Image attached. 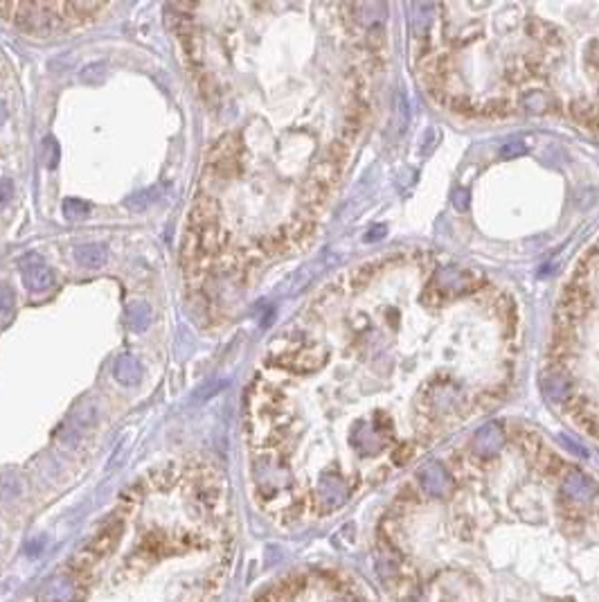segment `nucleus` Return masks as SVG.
Returning a JSON list of instances; mask_svg holds the SVG:
<instances>
[{
  "label": "nucleus",
  "mask_w": 599,
  "mask_h": 602,
  "mask_svg": "<svg viewBox=\"0 0 599 602\" xmlns=\"http://www.w3.org/2000/svg\"><path fill=\"white\" fill-rule=\"evenodd\" d=\"M415 36L428 93L475 117L558 115L599 136V5H437Z\"/></svg>",
  "instance_id": "f257e3e1"
},
{
  "label": "nucleus",
  "mask_w": 599,
  "mask_h": 602,
  "mask_svg": "<svg viewBox=\"0 0 599 602\" xmlns=\"http://www.w3.org/2000/svg\"><path fill=\"white\" fill-rule=\"evenodd\" d=\"M102 5L95 3H16L0 5L11 23L28 32H52L63 30L77 23H86L97 14Z\"/></svg>",
  "instance_id": "f03ea898"
},
{
  "label": "nucleus",
  "mask_w": 599,
  "mask_h": 602,
  "mask_svg": "<svg viewBox=\"0 0 599 602\" xmlns=\"http://www.w3.org/2000/svg\"><path fill=\"white\" fill-rule=\"evenodd\" d=\"M122 530H124V517L122 515H115L111 517L109 521L104 523V526L99 528V532L92 537L82 551H79L72 559L70 569L75 573H86L90 571L92 566H97L102 559L109 557L115 546L119 542V537H122Z\"/></svg>",
  "instance_id": "7ed1b4c3"
},
{
  "label": "nucleus",
  "mask_w": 599,
  "mask_h": 602,
  "mask_svg": "<svg viewBox=\"0 0 599 602\" xmlns=\"http://www.w3.org/2000/svg\"><path fill=\"white\" fill-rule=\"evenodd\" d=\"M21 276H23L25 286L36 294H43L52 289V284H55V276H52L50 267L34 253H28L25 257H21Z\"/></svg>",
  "instance_id": "20e7f679"
},
{
  "label": "nucleus",
  "mask_w": 599,
  "mask_h": 602,
  "mask_svg": "<svg viewBox=\"0 0 599 602\" xmlns=\"http://www.w3.org/2000/svg\"><path fill=\"white\" fill-rule=\"evenodd\" d=\"M113 375H115V379H117L119 384L136 386V384H140V379H142V368H140V363H138L136 357L122 355L113 365Z\"/></svg>",
  "instance_id": "39448f33"
},
{
  "label": "nucleus",
  "mask_w": 599,
  "mask_h": 602,
  "mask_svg": "<svg viewBox=\"0 0 599 602\" xmlns=\"http://www.w3.org/2000/svg\"><path fill=\"white\" fill-rule=\"evenodd\" d=\"M75 259L86 269H99L106 262V246L104 244H84L75 248Z\"/></svg>",
  "instance_id": "423d86ee"
},
{
  "label": "nucleus",
  "mask_w": 599,
  "mask_h": 602,
  "mask_svg": "<svg viewBox=\"0 0 599 602\" xmlns=\"http://www.w3.org/2000/svg\"><path fill=\"white\" fill-rule=\"evenodd\" d=\"M151 307L144 303H131L126 309V323L133 332H144L151 325Z\"/></svg>",
  "instance_id": "0eeeda50"
},
{
  "label": "nucleus",
  "mask_w": 599,
  "mask_h": 602,
  "mask_svg": "<svg viewBox=\"0 0 599 602\" xmlns=\"http://www.w3.org/2000/svg\"><path fill=\"white\" fill-rule=\"evenodd\" d=\"M302 588H304V578L293 575V578H284L273 588V596H275V600H291V598H296Z\"/></svg>",
  "instance_id": "6e6552de"
},
{
  "label": "nucleus",
  "mask_w": 599,
  "mask_h": 602,
  "mask_svg": "<svg viewBox=\"0 0 599 602\" xmlns=\"http://www.w3.org/2000/svg\"><path fill=\"white\" fill-rule=\"evenodd\" d=\"M63 215L72 219V221H79V219H86L90 215V205L82 199H65L63 201Z\"/></svg>",
  "instance_id": "1a4fd4ad"
},
{
  "label": "nucleus",
  "mask_w": 599,
  "mask_h": 602,
  "mask_svg": "<svg viewBox=\"0 0 599 602\" xmlns=\"http://www.w3.org/2000/svg\"><path fill=\"white\" fill-rule=\"evenodd\" d=\"M43 163L50 169L57 167V163H59V145H57V140H52V138L45 140V145H43Z\"/></svg>",
  "instance_id": "9d476101"
},
{
  "label": "nucleus",
  "mask_w": 599,
  "mask_h": 602,
  "mask_svg": "<svg viewBox=\"0 0 599 602\" xmlns=\"http://www.w3.org/2000/svg\"><path fill=\"white\" fill-rule=\"evenodd\" d=\"M156 194H158L156 188H153V190H146V192H142V194H133L131 199L126 201V205L133 208V210H140V208H144V205H149V203L156 201V199H153Z\"/></svg>",
  "instance_id": "9b49d317"
},
{
  "label": "nucleus",
  "mask_w": 599,
  "mask_h": 602,
  "mask_svg": "<svg viewBox=\"0 0 599 602\" xmlns=\"http://www.w3.org/2000/svg\"><path fill=\"white\" fill-rule=\"evenodd\" d=\"M11 199H14V186L7 178H0V208H5Z\"/></svg>",
  "instance_id": "f8f14e48"
},
{
  "label": "nucleus",
  "mask_w": 599,
  "mask_h": 602,
  "mask_svg": "<svg viewBox=\"0 0 599 602\" xmlns=\"http://www.w3.org/2000/svg\"><path fill=\"white\" fill-rule=\"evenodd\" d=\"M11 307H14V296L3 286V289H0V311H9Z\"/></svg>",
  "instance_id": "ddd939ff"
},
{
  "label": "nucleus",
  "mask_w": 599,
  "mask_h": 602,
  "mask_svg": "<svg viewBox=\"0 0 599 602\" xmlns=\"http://www.w3.org/2000/svg\"><path fill=\"white\" fill-rule=\"evenodd\" d=\"M221 386H223V382H221L219 386H215V384H207V386H205L203 390H198L196 395H194V397H196V402H205L207 397H212V395H215V392H217V390H219Z\"/></svg>",
  "instance_id": "4468645a"
},
{
  "label": "nucleus",
  "mask_w": 599,
  "mask_h": 602,
  "mask_svg": "<svg viewBox=\"0 0 599 602\" xmlns=\"http://www.w3.org/2000/svg\"><path fill=\"white\" fill-rule=\"evenodd\" d=\"M255 602H275V596H273V591H266V593H261Z\"/></svg>",
  "instance_id": "2eb2a0df"
},
{
  "label": "nucleus",
  "mask_w": 599,
  "mask_h": 602,
  "mask_svg": "<svg viewBox=\"0 0 599 602\" xmlns=\"http://www.w3.org/2000/svg\"><path fill=\"white\" fill-rule=\"evenodd\" d=\"M30 602H34V600H30Z\"/></svg>",
  "instance_id": "dca6fc26"
}]
</instances>
